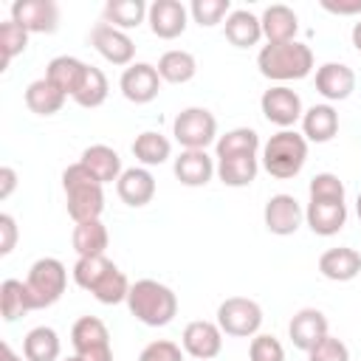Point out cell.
Masks as SVG:
<instances>
[{
    "mask_svg": "<svg viewBox=\"0 0 361 361\" xmlns=\"http://www.w3.org/2000/svg\"><path fill=\"white\" fill-rule=\"evenodd\" d=\"M71 344H73V355H79L82 361H113L107 324L96 316H79L73 322Z\"/></svg>",
    "mask_w": 361,
    "mask_h": 361,
    "instance_id": "8",
    "label": "cell"
},
{
    "mask_svg": "<svg viewBox=\"0 0 361 361\" xmlns=\"http://www.w3.org/2000/svg\"><path fill=\"white\" fill-rule=\"evenodd\" d=\"M172 135L183 149H206L217 141V118L206 107H186L175 116Z\"/></svg>",
    "mask_w": 361,
    "mask_h": 361,
    "instance_id": "6",
    "label": "cell"
},
{
    "mask_svg": "<svg viewBox=\"0 0 361 361\" xmlns=\"http://www.w3.org/2000/svg\"><path fill=\"white\" fill-rule=\"evenodd\" d=\"M161 76H158V68L149 65V62H133L130 68L121 71V79H118V87H121V96L133 104H149L158 90H161Z\"/></svg>",
    "mask_w": 361,
    "mask_h": 361,
    "instance_id": "13",
    "label": "cell"
},
{
    "mask_svg": "<svg viewBox=\"0 0 361 361\" xmlns=\"http://www.w3.org/2000/svg\"><path fill=\"white\" fill-rule=\"evenodd\" d=\"M28 48V31L14 23L11 17L6 23H0V54H3V71L8 68V62L14 56H20L23 51Z\"/></svg>",
    "mask_w": 361,
    "mask_h": 361,
    "instance_id": "39",
    "label": "cell"
},
{
    "mask_svg": "<svg viewBox=\"0 0 361 361\" xmlns=\"http://www.w3.org/2000/svg\"><path fill=\"white\" fill-rule=\"evenodd\" d=\"M116 192L127 206L141 209L155 197V178L147 166H130L116 180Z\"/></svg>",
    "mask_w": 361,
    "mask_h": 361,
    "instance_id": "19",
    "label": "cell"
},
{
    "mask_svg": "<svg viewBox=\"0 0 361 361\" xmlns=\"http://www.w3.org/2000/svg\"><path fill=\"white\" fill-rule=\"evenodd\" d=\"M87 68H90L87 62L62 54V56H54V59L48 62V68H45V79H48L51 85H56L65 96L73 99V93L79 90V85H82L85 76H87Z\"/></svg>",
    "mask_w": 361,
    "mask_h": 361,
    "instance_id": "23",
    "label": "cell"
},
{
    "mask_svg": "<svg viewBox=\"0 0 361 361\" xmlns=\"http://www.w3.org/2000/svg\"><path fill=\"white\" fill-rule=\"evenodd\" d=\"M319 274L330 282H350L361 274V254L355 248H347V245L327 248L319 257Z\"/></svg>",
    "mask_w": 361,
    "mask_h": 361,
    "instance_id": "22",
    "label": "cell"
},
{
    "mask_svg": "<svg viewBox=\"0 0 361 361\" xmlns=\"http://www.w3.org/2000/svg\"><path fill=\"white\" fill-rule=\"evenodd\" d=\"M96 302L102 305H118V302H127V293H130V279L124 276V271H118L116 265L104 274V279L90 290Z\"/></svg>",
    "mask_w": 361,
    "mask_h": 361,
    "instance_id": "38",
    "label": "cell"
},
{
    "mask_svg": "<svg viewBox=\"0 0 361 361\" xmlns=\"http://www.w3.org/2000/svg\"><path fill=\"white\" fill-rule=\"evenodd\" d=\"M65 361H82V358H79V355H71V358H65Z\"/></svg>",
    "mask_w": 361,
    "mask_h": 361,
    "instance_id": "51",
    "label": "cell"
},
{
    "mask_svg": "<svg viewBox=\"0 0 361 361\" xmlns=\"http://www.w3.org/2000/svg\"><path fill=\"white\" fill-rule=\"evenodd\" d=\"M259 135L251 127H234L226 135H217L214 152L217 158H234V155H257L259 152Z\"/></svg>",
    "mask_w": 361,
    "mask_h": 361,
    "instance_id": "32",
    "label": "cell"
},
{
    "mask_svg": "<svg viewBox=\"0 0 361 361\" xmlns=\"http://www.w3.org/2000/svg\"><path fill=\"white\" fill-rule=\"evenodd\" d=\"M147 23L158 39H175L186 31L189 8L180 0H155V3H149Z\"/></svg>",
    "mask_w": 361,
    "mask_h": 361,
    "instance_id": "15",
    "label": "cell"
},
{
    "mask_svg": "<svg viewBox=\"0 0 361 361\" xmlns=\"http://www.w3.org/2000/svg\"><path fill=\"white\" fill-rule=\"evenodd\" d=\"M257 68L265 79L271 82H293L305 79L313 71V51L310 45L293 39V42H279V45H262L257 54Z\"/></svg>",
    "mask_w": 361,
    "mask_h": 361,
    "instance_id": "3",
    "label": "cell"
},
{
    "mask_svg": "<svg viewBox=\"0 0 361 361\" xmlns=\"http://www.w3.org/2000/svg\"><path fill=\"white\" fill-rule=\"evenodd\" d=\"M307 195L310 200H330V203H344L347 197V189H344V180L333 172H319L310 178V186H307Z\"/></svg>",
    "mask_w": 361,
    "mask_h": 361,
    "instance_id": "40",
    "label": "cell"
},
{
    "mask_svg": "<svg viewBox=\"0 0 361 361\" xmlns=\"http://www.w3.org/2000/svg\"><path fill=\"white\" fill-rule=\"evenodd\" d=\"M138 361H183V347L169 338H158L141 350Z\"/></svg>",
    "mask_w": 361,
    "mask_h": 361,
    "instance_id": "44",
    "label": "cell"
},
{
    "mask_svg": "<svg viewBox=\"0 0 361 361\" xmlns=\"http://www.w3.org/2000/svg\"><path fill=\"white\" fill-rule=\"evenodd\" d=\"M248 358L251 361H285V347L271 333H257L248 344Z\"/></svg>",
    "mask_w": 361,
    "mask_h": 361,
    "instance_id": "42",
    "label": "cell"
},
{
    "mask_svg": "<svg viewBox=\"0 0 361 361\" xmlns=\"http://www.w3.org/2000/svg\"><path fill=\"white\" fill-rule=\"evenodd\" d=\"M133 155L141 166H158L164 161H169L172 155V144L166 135L155 133V130H144L141 135H135L133 141Z\"/></svg>",
    "mask_w": 361,
    "mask_h": 361,
    "instance_id": "33",
    "label": "cell"
},
{
    "mask_svg": "<svg viewBox=\"0 0 361 361\" xmlns=\"http://www.w3.org/2000/svg\"><path fill=\"white\" fill-rule=\"evenodd\" d=\"M17 223H14V217L8 214V212H3L0 214V257H8L11 251H14V245H17Z\"/></svg>",
    "mask_w": 361,
    "mask_h": 361,
    "instance_id": "45",
    "label": "cell"
},
{
    "mask_svg": "<svg viewBox=\"0 0 361 361\" xmlns=\"http://www.w3.org/2000/svg\"><path fill=\"white\" fill-rule=\"evenodd\" d=\"M147 11H149V6H144V0H107L104 3V23H110L113 28L130 31L147 20Z\"/></svg>",
    "mask_w": 361,
    "mask_h": 361,
    "instance_id": "34",
    "label": "cell"
},
{
    "mask_svg": "<svg viewBox=\"0 0 361 361\" xmlns=\"http://www.w3.org/2000/svg\"><path fill=\"white\" fill-rule=\"evenodd\" d=\"M316 90L330 102H344L355 90V71L344 62H324L316 68Z\"/></svg>",
    "mask_w": 361,
    "mask_h": 361,
    "instance_id": "16",
    "label": "cell"
},
{
    "mask_svg": "<svg viewBox=\"0 0 361 361\" xmlns=\"http://www.w3.org/2000/svg\"><path fill=\"white\" fill-rule=\"evenodd\" d=\"M355 214H358V220H361V192H358V200H355Z\"/></svg>",
    "mask_w": 361,
    "mask_h": 361,
    "instance_id": "50",
    "label": "cell"
},
{
    "mask_svg": "<svg viewBox=\"0 0 361 361\" xmlns=\"http://www.w3.org/2000/svg\"><path fill=\"white\" fill-rule=\"evenodd\" d=\"M180 347L195 361H212L223 350V330L217 322H206V319L189 322L180 333Z\"/></svg>",
    "mask_w": 361,
    "mask_h": 361,
    "instance_id": "10",
    "label": "cell"
},
{
    "mask_svg": "<svg viewBox=\"0 0 361 361\" xmlns=\"http://www.w3.org/2000/svg\"><path fill=\"white\" fill-rule=\"evenodd\" d=\"M305 223L319 237H333L347 223V203H330V200H307Z\"/></svg>",
    "mask_w": 361,
    "mask_h": 361,
    "instance_id": "20",
    "label": "cell"
},
{
    "mask_svg": "<svg viewBox=\"0 0 361 361\" xmlns=\"http://www.w3.org/2000/svg\"><path fill=\"white\" fill-rule=\"evenodd\" d=\"M113 268V262L104 257V254H99V257H79L76 259V265H73V282L82 288V290H93L102 279H104V274Z\"/></svg>",
    "mask_w": 361,
    "mask_h": 361,
    "instance_id": "37",
    "label": "cell"
},
{
    "mask_svg": "<svg viewBox=\"0 0 361 361\" xmlns=\"http://www.w3.org/2000/svg\"><path fill=\"white\" fill-rule=\"evenodd\" d=\"M158 76L169 85H183L189 79H195L197 73V59L189 54V51H180V48H172L166 54H161L158 59Z\"/></svg>",
    "mask_w": 361,
    "mask_h": 361,
    "instance_id": "31",
    "label": "cell"
},
{
    "mask_svg": "<svg viewBox=\"0 0 361 361\" xmlns=\"http://www.w3.org/2000/svg\"><path fill=\"white\" fill-rule=\"evenodd\" d=\"M172 172H175V178H178L183 186L197 189V186H206V183L217 175V164H214V158H212L206 149H183V152L175 158Z\"/></svg>",
    "mask_w": 361,
    "mask_h": 361,
    "instance_id": "17",
    "label": "cell"
},
{
    "mask_svg": "<svg viewBox=\"0 0 361 361\" xmlns=\"http://www.w3.org/2000/svg\"><path fill=\"white\" fill-rule=\"evenodd\" d=\"M25 285H28V293H31V299H34V310L51 307V305H56V302L62 299V293H65L68 268H65L62 259H56V257H39V259L28 268Z\"/></svg>",
    "mask_w": 361,
    "mask_h": 361,
    "instance_id": "5",
    "label": "cell"
},
{
    "mask_svg": "<svg viewBox=\"0 0 361 361\" xmlns=\"http://www.w3.org/2000/svg\"><path fill=\"white\" fill-rule=\"evenodd\" d=\"M59 353H62V341H59V336H56L54 327L39 324V327L28 330L25 338H23V355H25V361H56Z\"/></svg>",
    "mask_w": 361,
    "mask_h": 361,
    "instance_id": "28",
    "label": "cell"
},
{
    "mask_svg": "<svg viewBox=\"0 0 361 361\" xmlns=\"http://www.w3.org/2000/svg\"><path fill=\"white\" fill-rule=\"evenodd\" d=\"M307 161V138L296 130H279L262 144V169L276 180H290Z\"/></svg>",
    "mask_w": 361,
    "mask_h": 361,
    "instance_id": "4",
    "label": "cell"
},
{
    "mask_svg": "<svg viewBox=\"0 0 361 361\" xmlns=\"http://www.w3.org/2000/svg\"><path fill=\"white\" fill-rule=\"evenodd\" d=\"M107 93H110V85H107V76L99 71V68H87V76H85V82L79 85V90L73 93V102L79 104V107H87V110H93V107H99V104H104V99H107Z\"/></svg>",
    "mask_w": 361,
    "mask_h": 361,
    "instance_id": "36",
    "label": "cell"
},
{
    "mask_svg": "<svg viewBox=\"0 0 361 361\" xmlns=\"http://www.w3.org/2000/svg\"><path fill=\"white\" fill-rule=\"evenodd\" d=\"M17 189V172L11 166H0V200H8Z\"/></svg>",
    "mask_w": 361,
    "mask_h": 361,
    "instance_id": "47",
    "label": "cell"
},
{
    "mask_svg": "<svg viewBox=\"0 0 361 361\" xmlns=\"http://www.w3.org/2000/svg\"><path fill=\"white\" fill-rule=\"evenodd\" d=\"M65 99H68V96H65L56 85H51L45 76H42V79H34V82L25 87V104H28V110L37 113V116H54V113H59L62 104H65Z\"/></svg>",
    "mask_w": 361,
    "mask_h": 361,
    "instance_id": "29",
    "label": "cell"
},
{
    "mask_svg": "<svg viewBox=\"0 0 361 361\" xmlns=\"http://www.w3.org/2000/svg\"><path fill=\"white\" fill-rule=\"evenodd\" d=\"M262 220H265V228L276 237H290L299 231L302 220H305V209L302 203L293 197V195H271L265 209H262Z\"/></svg>",
    "mask_w": 361,
    "mask_h": 361,
    "instance_id": "11",
    "label": "cell"
},
{
    "mask_svg": "<svg viewBox=\"0 0 361 361\" xmlns=\"http://www.w3.org/2000/svg\"><path fill=\"white\" fill-rule=\"evenodd\" d=\"M223 25H226V39L234 48H251L262 39V23L248 8H234Z\"/></svg>",
    "mask_w": 361,
    "mask_h": 361,
    "instance_id": "26",
    "label": "cell"
},
{
    "mask_svg": "<svg viewBox=\"0 0 361 361\" xmlns=\"http://www.w3.org/2000/svg\"><path fill=\"white\" fill-rule=\"evenodd\" d=\"M217 324L226 336L254 338L262 327V307L248 296H228L217 307Z\"/></svg>",
    "mask_w": 361,
    "mask_h": 361,
    "instance_id": "7",
    "label": "cell"
},
{
    "mask_svg": "<svg viewBox=\"0 0 361 361\" xmlns=\"http://www.w3.org/2000/svg\"><path fill=\"white\" fill-rule=\"evenodd\" d=\"M0 307L6 322H17L28 310H34V299L28 293V285L23 279H3L0 285Z\"/></svg>",
    "mask_w": 361,
    "mask_h": 361,
    "instance_id": "35",
    "label": "cell"
},
{
    "mask_svg": "<svg viewBox=\"0 0 361 361\" xmlns=\"http://www.w3.org/2000/svg\"><path fill=\"white\" fill-rule=\"evenodd\" d=\"M259 172V161L257 155H234V158H217V178L231 186V189H243L248 183H254Z\"/></svg>",
    "mask_w": 361,
    "mask_h": 361,
    "instance_id": "30",
    "label": "cell"
},
{
    "mask_svg": "<svg viewBox=\"0 0 361 361\" xmlns=\"http://www.w3.org/2000/svg\"><path fill=\"white\" fill-rule=\"evenodd\" d=\"M79 161L99 178V183H113L124 172L118 152L113 147H107V144H90V147H85L82 155H79Z\"/></svg>",
    "mask_w": 361,
    "mask_h": 361,
    "instance_id": "25",
    "label": "cell"
},
{
    "mask_svg": "<svg viewBox=\"0 0 361 361\" xmlns=\"http://www.w3.org/2000/svg\"><path fill=\"white\" fill-rule=\"evenodd\" d=\"M11 20L28 34H54L59 28V6L54 0H14Z\"/></svg>",
    "mask_w": 361,
    "mask_h": 361,
    "instance_id": "14",
    "label": "cell"
},
{
    "mask_svg": "<svg viewBox=\"0 0 361 361\" xmlns=\"http://www.w3.org/2000/svg\"><path fill=\"white\" fill-rule=\"evenodd\" d=\"M0 353H3V361H25V355H17V353L11 350V344H8V341H3V344H0Z\"/></svg>",
    "mask_w": 361,
    "mask_h": 361,
    "instance_id": "48",
    "label": "cell"
},
{
    "mask_svg": "<svg viewBox=\"0 0 361 361\" xmlns=\"http://www.w3.org/2000/svg\"><path fill=\"white\" fill-rule=\"evenodd\" d=\"M71 243H73V251L79 257H99L107 251L110 234H107V226L102 220H85V223L73 226Z\"/></svg>",
    "mask_w": 361,
    "mask_h": 361,
    "instance_id": "27",
    "label": "cell"
},
{
    "mask_svg": "<svg viewBox=\"0 0 361 361\" xmlns=\"http://www.w3.org/2000/svg\"><path fill=\"white\" fill-rule=\"evenodd\" d=\"M338 133V113L333 104H313L302 116V135L313 144H327Z\"/></svg>",
    "mask_w": 361,
    "mask_h": 361,
    "instance_id": "24",
    "label": "cell"
},
{
    "mask_svg": "<svg viewBox=\"0 0 361 361\" xmlns=\"http://www.w3.org/2000/svg\"><path fill=\"white\" fill-rule=\"evenodd\" d=\"M130 313L147 327H166L178 316V296L169 285L158 279H138L127 293Z\"/></svg>",
    "mask_w": 361,
    "mask_h": 361,
    "instance_id": "2",
    "label": "cell"
},
{
    "mask_svg": "<svg viewBox=\"0 0 361 361\" xmlns=\"http://www.w3.org/2000/svg\"><path fill=\"white\" fill-rule=\"evenodd\" d=\"M288 336H290L293 347L310 353L327 336V316L319 307H302L299 313H293V319L288 324Z\"/></svg>",
    "mask_w": 361,
    "mask_h": 361,
    "instance_id": "18",
    "label": "cell"
},
{
    "mask_svg": "<svg viewBox=\"0 0 361 361\" xmlns=\"http://www.w3.org/2000/svg\"><path fill=\"white\" fill-rule=\"evenodd\" d=\"M189 14L200 28H212L223 23V17L231 14V3L228 0H192Z\"/></svg>",
    "mask_w": 361,
    "mask_h": 361,
    "instance_id": "41",
    "label": "cell"
},
{
    "mask_svg": "<svg viewBox=\"0 0 361 361\" xmlns=\"http://www.w3.org/2000/svg\"><path fill=\"white\" fill-rule=\"evenodd\" d=\"M350 39H353V45H355V51L361 54V20L353 25V31H350Z\"/></svg>",
    "mask_w": 361,
    "mask_h": 361,
    "instance_id": "49",
    "label": "cell"
},
{
    "mask_svg": "<svg viewBox=\"0 0 361 361\" xmlns=\"http://www.w3.org/2000/svg\"><path fill=\"white\" fill-rule=\"evenodd\" d=\"M192 361H195V358H192Z\"/></svg>",
    "mask_w": 361,
    "mask_h": 361,
    "instance_id": "52",
    "label": "cell"
},
{
    "mask_svg": "<svg viewBox=\"0 0 361 361\" xmlns=\"http://www.w3.org/2000/svg\"><path fill=\"white\" fill-rule=\"evenodd\" d=\"M90 45L110 62V65H133V56H135V42L127 31L121 28H113L110 23H96L90 28Z\"/></svg>",
    "mask_w": 361,
    "mask_h": 361,
    "instance_id": "12",
    "label": "cell"
},
{
    "mask_svg": "<svg viewBox=\"0 0 361 361\" xmlns=\"http://www.w3.org/2000/svg\"><path fill=\"white\" fill-rule=\"evenodd\" d=\"M62 189H65V206L73 223L85 220H102L104 212V183L82 164H71L62 172Z\"/></svg>",
    "mask_w": 361,
    "mask_h": 361,
    "instance_id": "1",
    "label": "cell"
},
{
    "mask_svg": "<svg viewBox=\"0 0 361 361\" xmlns=\"http://www.w3.org/2000/svg\"><path fill=\"white\" fill-rule=\"evenodd\" d=\"M322 8L338 17H353L361 14V0H322Z\"/></svg>",
    "mask_w": 361,
    "mask_h": 361,
    "instance_id": "46",
    "label": "cell"
},
{
    "mask_svg": "<svg viewBox=\"0 0 361 361\" xmlns=\"http://www.w3.org/2000/svg\"><path fill=\"white\" fill-rule=\"evenodd\" d=\"M262 23V37L268 39V45H279V42H293L296 39V31H299V17L290 6H282V3H274L262 11L259 17Z\"/></svg>",
    "mask_w": 361,
    "mask_h": 361,
    "instance_id": "21",
    "label": "cell"
},
{
    "mask_svg": "<svg viewBox=\"0 0 361 361\" xmlns=\"http://www.w3.org/2000/svg\"><path fill=\"white\" fill-rule=\"evenodd\" d=\"M307 361H350V350L341 338L336 336H324L310 353H307Z\"/></svg>",
    "mask_w": 361,
    "mask_h": 361,
    "instance_id": "43",
    "label": "cell"
},
{
    "mask_svg": "<svg viewBox=\"0 0 361 361\" xmlns=\"http://www.w3.org/2000/svg\"><path fill=\"white\" fill-rule=\"evenodd\" d=\"M259 110L262 116L276 124L279 130H290L296 121H302L305 110H302V99L296 90H290L288 85H274L262 93L259 99Z\"/></svg>",
    "mask_w": 361,
    "mask_h": 361,
    "instance_id": "9",
    "label": "cell"
}]
</instances>
